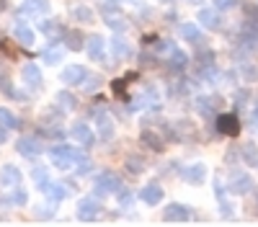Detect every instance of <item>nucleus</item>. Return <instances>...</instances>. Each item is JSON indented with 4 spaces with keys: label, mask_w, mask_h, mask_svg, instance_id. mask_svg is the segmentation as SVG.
<instances>
[{
    "label": "nucleus",
    "mask_w": 258,
    "mask_h": 227,
    "mask_svg": "<svg viewBox=\"0 0 258 227\" xmlns=\"http://www.w3.org/2000/svg\"><path fill=\"white\" fill-rule=\"evenodd\" d=\"M96 127H98V137H101V139H111L114 132H116L114 119L106 114V111H98V114H96Z\"/></svg>",
    "instance_id": "nucleus-13"
},
{
    "label": "nucleus",
    "mask_w": 258,
    "mask_h": 227,
    "mask_svg": "<svg viewBox=\"0 0 258 227\" xmlns=\"http://www.w3.org/2000/svg\"><path fill=\"white\" fill-rule=\"evenodd\" d=\"M57 103L64 109V111H73V109H78V98L70 93V91H59L57 93Z\"/></svg>",
    "instance_id": "nucleus-26"
},
{
    "label": "nucleus",
    "mask_w": 258,
    "mask_h": 227,
    "mask_svg": "<svg viewBox=\"0 0 258 227\" xmlns=\"http://www.w3.org/2000/svg\"><path fill=\"white\" fill-rule=\"evenodd\" d=\"M197 21H199L202 26H207V29H220V24H222L217 8H202L199 16H197Z\"/></svg>",
    "instance_id": "nucleus-17"
},
{
    "label": "nucleus",
    "mask_w": 258,
    "mask_h": 227,
    "mask_svg": "<svg viewBox=\"0 0 258 227\" xmlns=\"http://www.w3.org/2000/svg\"><path fill=\"white\" fill-rule=\"evenodd\" d=\"M85 78H88V70H85L83 65H68L59 75V80L64 83V86H83Z\"/></svg>",
    "instance_id": "nucleus-8"
},
{
    "label": "nucleus",
    "mask_w": 258,
    "mask_h": 227,
    "mask_svg": "<svg viewBox=\"0 0 258 227\" xmlns=\"http://www.w3.org/2000/svg\"><path fill=\"white\" fill-rule=\"evenodd\" d=\"M39 31H41V34H47V36H54V34L59 31V26H57V21H52V18L47 21V18H44V21L39 24Z\"/></svg>",
    "instance_id": "nucleus-33"
},
{
    "label": "nucleus",
    "mask_w": 258,
    "mask_h": 227,
    "mask_svg": "<svg viewBox=\"0 0 258 227\" xmlns=\"http://www.w3.org/2000/svg\"><path fill=\"white\" fill-rule=\"evenodd\" d=\"M41 191H44V196L47 199H52V201H62L64 196H68V186L64 183H54V181H44L39 186Z\"/></svg>",
    "instance_id": "nucleus-15"
},
{
    "label": "nucleus",
    "mask_w": 258,
    "mask_h": 227,
    "mask_svg": "<svg viewBox=\"0 0 258 227\" xmlns=\"http://www.w3.org/2000/svg\"><path fill=\"white\" fill-rule=\"evenodd\" d=\"M6 201H8V204H18V206H21V204H26V201H29V196H26V191H24V189H18V186H16V191H13L8 199H3V204H6Z\"/></svg>",
    "instance_id": "nucleus-32"
},
{
    "label": "nucleus",
    "mask_w": 258,
    "mask_h": 227,
    "mask_svg": "<svg viewBox=\"0 0 258 227\" xmlns=\"http://www.w3.org/2000/svg\"><path fill=\"white\" fill-rule=\"evenodd\" d=\"M70 137H73L78 144H83L85 150H91L93 144H96V134H93V129H91L85 121H75V124H73V127H70Z\"/></svg>",
    "instance_id": "nucleus-3"
},
{
    "label": "nucleus",
    "mask_w": 258,
    "mask_h": 227,
    "mask_svg": "<svg viewBox=\"0 0 258 227\" xmlns=\"http://www.w3.org/2000/svg\"><path fill=\"white\" fill-rule=\"evenodd\" d=\"M173 134H176V139H191V137H194V124H191L188 119H181V121H176Z\"/></svg>",
    "instance_id": "nucleus-24"
},
{
    "label": "nucleus",
    "mask_w": 258,
    "mask_h": 227,
    "mask_svg": "<svg viewBox=\"0 0 258 227\" xmlns=\"http://www.w3.org/2000/svg\"><path fill=\"white\" fill-rule=\"evenodd\" d=\"M116 196H119V204L121 206H132V201H135V196H132V191H129V189H119Z\"/></svg>",
    "instance_id": "nucleus-34"
},
{
    "label": "nucleus",
    "mask_w": 258,
    "mask_h": 227,
    "mask_svg": "<svg viewBox=\"0 0 258 227\" xmlns=\"http://www.w3.org/2000/svg\"><path fill=\"white\" fill-rule=\"evenodd\" d=\"M126 171H132L135 176L142 173V171H145V160H142L140 155H129V158H126Z\"/></svg>",
    "instance_id": "nucleus-31"
},
{
    "label": "nucleus",
    "mask_w": 258,
    "mask_h": 227,
    "mask_svg": "<svg viewBox=\"0 0 258 227\" xmlns=\"http://www.w3.org/2000/svg\"><path fill=\"white\" fill-rule=\"evenodd\" d=\"M6 139H8V129L0 127V142H6Z\"/></svg>",
    "instance_id": "nucleus-42"
},
{
    "label": "nucleus",
    "mask_w": 258,
    "mask_h": 227,
    "mask_svg": "<svg viewBox=\"0 0 258 227\" xmlns=\"http://www.w3.org/2000/svg\"><path fill=\"white\" fill-rule=\"evenodd\" d=\"M47 11H49L47 0H24V6H21V13L26 16H44Z\"/></svg>",
    "instance_id": "nucleus-20"
},
{
    "label": "nucleus",
    "mask_w": 258,
    "mask_h": 227,
    "mask_svg": "<svg viewBox=\"0 0 258 227\" xmlns=\"http://www.w3.org/2000/svg\"><path fill=\"white\" fill-rule=\"evenodd\" d=\"M31 176H34V181H36L39 186L44 183V181H49V178H47V168H41V165H39V168H34V171H31Z\"/></svg>",
    "instance_id": "nucleus-36"
},
{
    "label": "nucleus",
    "mask_w": 258,
    "mask_h": 227,
    "mask_svg": "<svg viewBox=\"0 0 258 227\" xmlns=\"http://www.w3.org/2000/svg\"><path fill=\"white\" fill-rule=\"evenodd\" d=\"M49 160L54 168L59 171H70L73 165H78L80 160H85V155L78 147H70V144H57V147L49 150Z\"/></svg>",
    "instance_id": "nucleus-1"
},
{
    "label": "nucleus",
    "mask_w": 258,
    "mask_h": 227,
    "mask_svg": "<svg viewBox=\"0 0 258 227\" xmlns=\"http://www.w3.org/2000/svg\"><path fill=\"white\" fill-rule=\"evenodd\" d=\"M124 83H126V78H124V80H114V83H111L114 93H116V96H121V98H126V96H124Z\"/></svg>",
    "instance_id": "nucleus-39"
},
{
    "label": "nucleus",
    "mask_w": 258,
    "mask_h": 227,
    "mask_svg": "<svg viewBox=\"0 0 258 227\" xmlns=\"http://www.w3.org/2000/svg\"><path fill=\"white\" fill-rule=\"evenodd\" d=\"M0 127H6L8 132H11V129H18V119H16V114H13L11 109H6V106H0Z\"/></svg>",
    "instance_id": "nucleus-25"
},
{
    "label": "nucleus",
    "mask_w": 258,
    "mask_h": 227,
    "mask_svg": "<svg viewBox=\"0 0 258 227\" xmlns=\"http://www.w3.org/2000/svg\"><path fill=\"white\" fill-rule=\"evenodd\" d=\"M106 39L101 36V34H91L88 36V41H85V52H88V57L93 59V62H101L103 59V54H106Z\"/></svg>",
    "instance_id": "nucleus-7"
},
{
    "label": "nucleus",
    "mask_w": 258,
    "mask_h": 227,
    "mask_svg": "<svg viewBox=\"0 0 258 227\" xmlns=\"http://www.w3.org/2000/svg\"><path fill=\"white\" fill-rule=\"evenodd\" d=\"M13 34H16V41H18L21 47H34V44H36V34H34V29L26 26L24 21H16Z\"/></svg>",
    "instance_id": "nucleus-12"
},
{
    "label": "nucleus",
    "mask_w": 258,
    "mask_h": 227,
    "mask_svg": "<svg viewBox=\"0 0 258 227\" xmlns=\"http://www.w3.org/2000/svg\"><path fill=\"white\" fill-rule=\"evenodd\" d=\"M214 191H217V196H220V199H225V186H222L220 181H214Z\"/></svg>",
    "instance_id": "nucleus-41"
},
{
    "label": "nucleus",
    "mask_w": 258,
    "mask_h": 227,
    "mask_svg": "<svg viewBox=\"0 0 258 227\" xmlns=\"http://www.w3.org/2000/svg\"><path fill=\"white\" fill-rule=\"evenodd\" d=\"M183 178H186L188 183H204L207 168H204L202 163H194V165H188V168H183Z\"/></svg>",
    "instance_id": "nucleus-22"
},
{
    "label": "nucleus",
    "mask_w": 258,
    "mask_h": 227,
    "mask_svg": "<svg viewBox=\"0 0 258 227\" xmlns=\"http://www.w3.org/2000/svg\"><path fill=\"white\" fill-rule=\"evenodd\" d=\"M140 139L147 144L150 150H155V153H163V150H165V139H163V137H160L155 129H150V127H145V129H142Z\"/></svg>",
    "instance_id": "nucleus-16"
},
{
    "label": "nucleus",
    "mask_w": 258,
    "mask_h": 227,
    "mask_svg": "<svg viewBox=\"0 0 258 227\" xmlns=\"http://www.w3.org/2000/svg\"><path fill=\"white\" fill-rule=\"evenodd\" d=\"M165 222H188L191 219V209L186 204H168L165 212H163Z\"/></svg>",
    "instance_id": "nucleus-9"
},
{
    "label": "nucleus",
    "mask_w": 258,
    "mask_h": 227,
    "mask_svg": "<svg viewBox=\"0 0 258 227\" xmlns=\"http://www.w3.org/2000/svg\"><path fill=\"white\" fill-rule=\"evenodd\" d=\"M230 194H238V196H243V194H248L250 189H253V178L248 176V173H232V178H230Z\"/></svg>",
    "instance_id": "nucleus-10"
},
{
    "label": "nucleus",
    "mask_w": 258,
    "mask_h": 227,
    "mask_svg": "<svg viewBox=\"0 0 258 227\" xmlns=\"http://www.w3.org/2000/svg\"><path fill=\"white\" fill-rule=\"evenodd\" d=\"M191 3H202V0H191Z\"/></svg>",
    "instance_id": "nucleus-43"
},
{
    "label": "nucleus",
    "mask_w": 258,
    "mask_h": 227,
    "mask_svg": "<svg viewBox=\"0 0 258 227\" xmlns=\"http://www.w3.org/2000/svg\"><path fill=\"white\" fill-rule=\"evenodd\" d=\"M101 214V204L96 199H80L78 201V219L80 222H93Z\"/></svg>",
    "instance_id": "nucleus-6"
},
{
    "label": "nucleus",
    "mask_w": 258,
    "mask_h": 227,
    "mask_svg": "<svg viewBox=\"0 0 258 227\" xmlns=\"http://www.w3.org/2000/svg\"><path fill=\"white\" fill-rule=\"evenodd\" d=\"M140 199H142L145 204H150V206H153V204H160V201H163V189H160L158 183H147L145 189L140 191Z\"/></svg>",
    "instance_id": "nucleus-19"
},
{
    "label": "nucleus",
    "mask_w": 258,
    "mask_h": 227,
    "mask_svg": "<svg viewBox=\"0 0 258 227\" xmlns=\"http://www.w3.org/2000/svg\"><path fill=\"white\" fill-rule=\"evenodd\" d=\"M73 16L80 21V24H91V21L96 18V13H93L88 6H80V8H75V11H73Z\"/></svg>",
    "instance_id": "nucleus-29"
},
{
    "label": "nucleus",
    "mask_w": 258,
    "mask_h": 227,
    "mask_svg": "<svg viewBox=\"0 0 258 227\" xmlns=\"http://www.w3.org/2000/svg\"><path fill=\"white\" fill-rule=\"evenodd\" d=\"M168 65L173 67V70H183V67L188 65V57H186V54H183V52L176 47V49H173V54L168 57Z\"/></svg>",
    "instance_id": "nucleus-27"
},
{
    "label": "nucleus",
    "mask_w": 258,
    "mask_h": 227,
    "mask_svg": "<svg viewBox=\"0 0 258 227\" xmlns=\"http://www.w3.org/2000/svg\"><path fill=\"white\" fill-rule=\"evenodd\" d=\"M93 186H96V194H98V196H101V194H116V191L121 189V178H119L116 173L103 171V173L96 176Z\"/></svg>",
    "instance_id": "nucleus-2"
},
{
    "label": "nucleus",
    "mask_w": 258,
    "mask_h": 227,
    "mask_svg": "<svg viewBox=\"0 0 258 227\" xmlns=\"http://www.w3.org/2000/svg\"><path fill=\"white\" fill-rule=\"evenodd\" d=\"M0 52H6L8 57H16V49L8 47V41H6V39H0Z\"/></svg>",
    "instance_id": "nucleus-40"
},
{
    "label": "nucleus",
    "mask_w": 258,
    "mask_h": 227,
    "mask_svg": "<svg viewBox=\"0 0 258 227\" xmlns=\"http://www.w3.org/2000/svg\"><path fill=\"white\" fill-rule=\"evenodd\" d=\"M21 80H24L31 91H36L41 86V67L34 65V62H26L24 70H21Z\"/></svg>",
    "instance_id": "nucleus-11"
},
{
    "label": "nucleus",
    "mask_w": 258,
    "mask_h": 227,
    "mask_svg": "<svg viewBox=\"0 0 258 227\" xmlns=\"http://www.w3.org/2000/svg\"><path fill=\"white\" fill-rule=\"evenodd\" d=\"M0 93H8V96H16V91H13V83H11L8 78H0Z\"/></svg>",
    "instance_id": "nucleus-38"
},
{
    "label": "nucleus",
    "mask_w": 258,
    "mask_h": 227,
    "mask_svg": "<svg viewBox=\"0 0 258 227\" xmlns=\"http://www.w3.org/2000/svg\"><path fill=\"white\" fill-rule=\"evenodd\" d=\"M212 3H214V8H217V11H230V8L238 6V0H212Z\"/></svg>",
    "instance_id": "nucleus-35"
},
{
    "label": "nucleus",
    "mask_w": 258,
    "mask_h": 227,
    "mask_svg": "<svg viewBox=\"0 0 258 227\" xmlns=\"http://www.w3.org/2000/svg\"><path fill=\"white\" fill-rule=\"evenodd\" d=\"M16 150L24 155V158H36V155L44 153V142L36 139V137H21L16 142Z\"/></svg>",
    "instance_id": "nucleus-4"
},
{
    "label": "nucleus",
    "mask_w": 258,
    "mask_h": 227,
    "mask_svg": "<svg viewBox=\"0 0 258 227\" xmlns=\"http://www.w3.org/2000/svg\"><path fill=\"white\" fill-rule=\"evenodd\" d=\"M21 181H24V176H21V171L16 168V165H6V168H0V186H6V189H16V186H21Z\"/></svg>",
    "instance_id": "nucleus-14"
},
{
    "label": "nucleus",
    "mask_w": 258,
    "mask_h": 227,
    "mask_svg": "<svg viewBox=\"0 0 258 227\" xmlns=\"http://www.w3.org/2000/svg\"><path fill=\"white\" fill-rule=\"evenodd\" d=\"M83 83H85V91H96V88L101 86V78H98V75H88Z\"/></svg>",
    "instance_id": "nucleus-37"
},
{
    "label": "nucleus",
    "mask_w": 258,
    "mask_h": 227,
    "mask_svg": "<svg viewBox=\"0 0 258 227\" xmlns=\"http://www.w3.org/2000/svg\"><path fill=\"white\" fill-rule=\"evenodd\" d=\"M109 49L114 52L116 59H129V57H132V47H129L121 36H114V39L109 41Z\"/></svg>",
    "instance_id": "nucleus-21"
},
{
    "label": "nucleus",
    "mask_w": 258,
    "mask_h": 227,
    "mask_svg": "<svg viewBox=\"0 0 258 227\" xmlns=\"http://www.w3.org/2000/svg\"><path fill=\"white\" fill-rule=\"evenodd\" d=\"M85 34L80 31V29H70V31H64V44H68V49L70 52H80L83 47H85Z\"/></svg>",
    "instance_id": "nucleus-18"
},
{
    "label": "nucleus",
    "mask_w": 258,
    "mask_h": 227,
    "mask_svg": "<svg viewBox=\"0 0 258 227\" xmlns=\"http://www.w3.org/2000/svg\"><path fill=\"white\" fill-rule=\"evenodd\" d=\"M217 132L227 137H238L240 134V119L235 114H220L217 116Z\"/></svg>",
    "instance_id": "nucleus-5"
},
{
    "label": "nucleus",
    "mask_w": 258,
    "mask_h": 227,
    "mask_svg": "<svg viewBox=\"0 0 258 227\" xmlns=\"http://www.w3.org/2000/svg\"><path fill=\"white\" fill-rule=\"evenodd\" d=\"M243 160L250 165V168H258V147H255L253 142L243 147Z\"/></svg>",
    "instance_id": "nucleus-28"
},
{
    "label": "nucleus",
    "mask_w": 258,
    "mask_h": 227,
    "mask_svg": "<svg viewBox=\"0 0 258 227\" xmlns=\"http://www.w3.org/2000/svg\"><path fill=\"white\" fill-rule=\"evenodd\" d=\"M41 59H44V65H59L62 62V49H44L41 52Z\"/></svg>",
    "instance_id": "nucleus-30"
},
{
    "label": "nucleus",
    "mask_w": 258,
    "mask_h": 227,
    "mask_svg": "<svg viewBox=\"0 0 258 227\" xmlns=\"http://www.w3.org/2000/svg\"><path fill=\"white\" fill-rule=\"evenodd\" d=\"M181 36H183L186 41H191V44H199V41H204L197 24H181Z\"/></svg>",
    "instance_id": "nucleus-23"
}]
</instances>
